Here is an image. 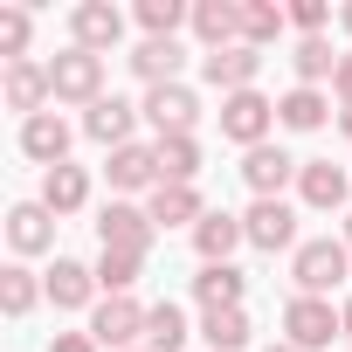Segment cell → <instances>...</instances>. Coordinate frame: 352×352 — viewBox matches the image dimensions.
Listing matches in <instances>:
<instances>
[{"mask_svg": "<svg viewBox=\"0 0 352 352\" xmlns=\"http://www.w3.org/2000/svg\"><path fill=\"white\" fill-rule=\"evenodd\" d=\"M345 276H352V249H345L338 235L297 242V256H290V283H297V297H331Z\"/></svg>", "mask_w": 352, "mask_h": 352, "instance_id": "cell-1", "label": "cell"}, {"mask_svg": "<svg viewBox=\"0 0 352 352\" xmlns=\"http://www.w3.org/2000/svg\"><path fill=\"white\" fill-rule=\"evenodd\" d=\"M331 338H345V311H338L331 297H290V304H283V345L324 352Z\"/></svg>", "mask_w": 352, "mask_h": 352, "instance_id": "cell-2", "label": "cell"}, {"mask_svg": "<svg viewBox=\"0 0 352 352\" xmlns=\"http://www.w3.org/2000/svg\"><path fill=\"white\" fill-rule=\"evenodd\" d=\"M49 90H56V104H97L104 97V56H90V49H63V56H49Z\"/></svg>", "mask_w": 352, "mask_h": 352, "instance_id": "cell-3", "label": "cell"}, {"mask_svg": "<svg viewBox=\"0 0 352 352\" xmlns=\"http://www.w3.org/2000/svg\"><path fill=\"white\" fill-rule=\"evenodd\" d=\"M270 131H276V104H270L263 90H235V97H221V138H228V145L256 152V145H270Z\"/></svg>", "mask_w": 352, "mask_h": 352, "instance_id": "cell-4", "label": "cell"}, {"mask_svg": "<svg viewBox=\"0 0 352 352\" xmlns=\"http://www.w3.org/2000/svg\"><path fill=\"white\" fill-rule=\"evenodd\" d=\"M152 214L138 201H104L97 208V249H118V256H145L152 249Z\"/></svg>", "mask_w": 352, "mask_h": 352, "instance_id": "cell-5", "label": "cell"}, {"mask_svg": "<svg viewBox=\"0 0 352 352\" xmlns=\"http://www.w3.org/2000/svg\"><path fill=\"white\" fill-rule=\"evenodd\" d=\"M145 311H152V304H138V297H104L83 331H90L104 352H131V345H145Z\"/></svg>", "mask_w": 352, "mask_h": 352, "instance_id": "cell-6", "label": "cell"}, {"mask_svg": "<svg viewBox=\"0 0 352 352\" xmlns=\"http://www.w3.org/2000/svg\"><path fill=\"white\" fill-rule=\"evenodd\" d=\"M145 124H152V138H187L194 124H201V97L187 90V83H159V90H145Z\"/></svg>", "mask_w": 352, "mask_h": 352, "instance_id": "cell-7", "label": "cell"}, {"mask_svg": "<svg viewBox=\"0 0 352 352\" xmlns=\"http://www.w3.org/2000/svg\"><path fill=\"white\" fill-rule=\"evenodd\" d=\"M124 42V14L111 0H76L69 8V49H90V56H111Z\"/></svg>", "mask_w": 352, "mask_h": 352, "instance_id": "cell-8", "label": "cell"}, {"mask_svg": "<svg viewBox=\"0 0 352 352\" xmlns=\"http://www.w3.org/2000/svg\"><path fill=\"white\" fill-rule=\"evenodd\" d=\"M242 235H249V249H263V256H276V249L297 256V208H290V201H249Z\"/></svg>", "mask_w": 352, "mask_h": 352, "instance_id": "cell-9", "label": "cell"}, {"mask_svg": "<svg viewBox=\"0 0 352 352\" xmlns=\"http://www.w3.org/2000/svg\"><path fill=\"white\" fill-rule=\"evenodd\" d=\"M297 173H304V159H290L283 145H256V152H242V180H249L256 201H283V187H297Z\"/></svg>", "mask_w": 352, "mask_h": 352, "instance_id": "cell-10", "label": "cell"}, {"mask_svg": "<svg viewBox=\"0 0 352 352\" xmlns=\"http://www.w3.org/2000/svg\"><path fill=\"white\" fill-rule=\"evenodd\" d=\"M138 118H145V111H138V104H124V97L111 90V97H97V104L83 111V138H90V145H104V152L138 145V138H131V131H138Z\"/></svg>", "mask_w": 352, "mask_h": 352, "instance_id": "cell-11", "label": "cell"}, {"mask_svg": "<svg viewBox=\"0 0 352 352\" xmlns=\"http://www.w3.org/2000/svg\"><path fill=\"white\" fill-rule=\"evenodd\" d=\"M345 194H352V173H345V166H331V159H304V173H297V208H311V214H338Z\"/></svg>", "mask_w": 352, "mask_h": 352, "instance_id": "cell-12", "label": "cell"}, {"mask_svg": "<svg viewBox=\"0 0 352 352\" xmlns=\"http://www.w3.org/2000/svg\"><path fill=\"white\" fill-rule=\"evenodd\" d=\"M111 173V201H131V194H152L159 187V145H118L104 159Z\"/></svg>", "mask_w": 352, "mask_h": 352, "instance_id": "cell-13", "label": "cell"}, {"mask_svg": "<svg viewBox=\"0 0 352 352\" xmlns=\"http://www.w3.org/2000/svg\"><path fill=\"white\" fill-rule=\"evenodd\" d=\"M42 290H49V304L56 311H97V270L90 263H76V256H56V270L42 276Z\"/></svg>", "mask_w": 352, "mask_h": 352, "instance_id": "cell-14", "label": "cell"}, {"mask_svg": "<svg viewBox=\"0 0 352 352\" xmlns=\"http://www.w3.org/2000/svg\"><path fill=\"white\" fill-rule=\"evenodd\" d=\"M0 90H8V111H21V118H42L49 104H56V90H49V63H8L0 69Z\"/></svg>", "mask_w": 352, "mask_h": 352, "instance_id": "cell-15", "label": "cell"}, {"mask_svg": "<svg viewBox=\"0 0 352 352\" xmlns=\"http://www.w3.org/2000/svg\"><path fill=\"white\" fill-rule=\"evenodd\" d=\"M256 69H263V49H249V42L201 56V76H208V90H221V97H235V90H256Z\"/></svg>", "mask_w": 352, "mask_h": 352, "instance_id": "cell-16", "label": "cell"}, {"mask_svg": "<svg viewBox=\"0 0 352 352\" xmlns=\"http://www.w3.org/2000/svg\"><path fill=\"white\" fill-rule=\"evenodd\" d=\"M69 138H76V131H69V118H63V111L21 118V152H28L42 173H49V166H69Z\"/></svg>", "mask_w": 352, "mask_h": 352, "instance_id": "cell-17", "label": "cell"}, {"mask_svg": "<svg viewBox=\"0 0 352 352\" xmlns=\"http://www.w3.org/2000/svg\"><path fill=\"white\" fill-rule=\"evenodd\" d=\"M8 249L14 256H49L56 249V214L42 201H14L8 208Z\"/></svg>", "mask_w": 352, "mask_h": 352, "instance_id": "cell-18", "label": "cell"}, {"mask_svg": "<svg viewBox=\"0 0 352 352\" xmlns=\"http://www.w3.org/2000/svg\"><path fill=\"white\" fill-rule=\"evenodd\" d=\"M194 42L214 56V49H235L242 42V0H194Z\"/></svg>", "mask_w": 352, "mask_h": 352, "instance_id": "cell-19", "label": "cell"}, {"mask_svg": "<svg viewBox=\"0 0 352 352\" xmlns=\"http://www.w3.org/2000/svg\"><path fill=\"white\" fill-rule=\"evenodd\" d=\"M35 201H42L56 221H63V214H83V208H90V173H83L76 159H69V166H49V173H42V194H35Z\"/></svg>", "mask_w": 352, "mask_h": 352, "instance_id": "cell-20", "label": "cell"}, {"mask_svg": "<svg viewBox=\"0 0 352 352\" xmlns=\"http://www.w3.org/2000/svg\"><path fill=\"white\" fill-rule=\"evenodd\" d=\"M242 242H249V235H242V214H228V208H208L201 228H194V256H201V263H235Z\"/></svg>", "mask_w": 352, "mask_h": 352, "instance_id": "cell-21", "label": "cell"}, {"mask_svg": "<svg viewBox=\"0 0 352 352\" xmlns=\"http://www.w3.org/2000/svg\"><path fill=\"white\" fill-rule=\"evenodd\" d=\"M145 214H152V228H201L208 201H201V187H152Z\"/></svg>", "mask_w": 352, "mask_h": 352, "instance_id": "cell-22", "label": "cell"}, {"mask_svg": "<svg viewBox=\"0 0 352 352\" xmlns=\"http://www.w3.org/2000/svg\"><path fill=\"white\" fill-rule=\"evenodd\" d=\"M242 297H249V276L235 263H201V276H194V304L201 311H235Z\"/></svg>", "mask_w": 352, "mask_h": 352, "instance_id": "cell-23", "label": "cell"}, {"mask_svg": "<svg viewBox=\"0 0 352 352\" xmlns=\"http://www.w3.org/2000/svg\"><path fill=\"white\" fill-rule=\"evenodd\" d=\"M124 63H131V76H138L145 90H159V83H180V69H187V49H180V42H138Z\"/></svg>", "mask_w": 352, "mask_h": 352, "instance_id": "cell-24", "label": "cell"}, {"mask_svg": "<svg viewBox=\"0 0 352 352\" xmlns=\"http://www.w3.org/2000/svg\"><path fill=\"white\" fill-rule=\"evenodd\" d=\"M276 124L283 131H324L331 124V97L324 90H283L276 97Z\"/></svg>", "mask_w": 352, "mask_h": 352, "instance_id": "cell-25", "label": "cell"}, {"mask_svg": "<svg viewBox=\"0 0 352 352\" xmlns=\"http://www.w3.org/2000/svg\"><path fill=\"white\" fill-rule=\"evenodd\" d=\"M159 145V187H194V173H201V138H152Z\"/></svg>", "mask_w": 352, "mask_h": 352, "instance_id": "cell-26", "label": "cell"}, {"mask_svg": "<svg viewBox=\"0 0 352 352\" xmlns=\"http://www.w3.org/2000/svg\"><path fill=\"white\" fill-rule=\"evenodd\" d=\"M290 69H297V90H324V83L338 76V56H331V42H324V35H311V42H297V49H290Z\"/></svg>", "mask_w": 352, "mask_h": 352, "instance_id": "cell-27", "label": "cell"}, {"mask_svg": "<svg viewBox=\"0 0 352 352\" xmlns=\"http://www.w3.org/2000/svg\"><path fill=\"white\" fill-rule=\"evenodd\" d=\"M187 21H194L187 0H138V28H145V42H180Z\"/></svg>", "mask_w": 352, "mask_h": 352, "instance_id": "cell-28", "label": "cell"}, {"mask_svg": "<svg viewBox=\"0 0 352 352\" xmlns=\"http://www.w3.org/2000/svg\"><path fill=\"white\" fill-rule=\"evenodd\" d=\"M201 338H208V352H242V345L256 338V324H249V311L235 304V311H208V318H201Z\"/></svg>", "mask_w": 352, "mask_h": 352, "instance_id": "cell-29", "label": "cell"}, {"mask_svg": "<svg viewBox=\"0 0 352 352\" xmlns=\"http://www.w3.org/2000/svg\"><path fill=\"white\" fill-rule=\"evenodd\" d=\"M42 297H49V290L35 283V270H28V263H8V270H0V311H8V318H28Z\"/></svg>", "mask_w": 352, "mask_h": 352, "instance_id": "cell-30", "label": "cell"}, {"mask_svg": "<svg viewBox=\"0 0 352 352\" xmlns=\"http://www.w3.org/2000/svg\"><path fill=\"white\" fill-rule=\"evenodd\" d=\"M283 28H290V8H270V0H242V42H249V49L283 42Z\"/></svg>", "mask_w": 352, "mask_h": 352, "instance_id": "cell-31", "label": "cell"}, {"mask_svg": "<svg viewBox=\"0 0 352 352\" xmlns=\"http://www.w3.org/2000/svg\"><path fill=\"white\" fill-rule=\"evenodd\" d=\"M90 270H97V290H104V297H131V283L145 276V256H118V249H97V263H90Z\"/></svg>", "mask_w": 352, "mask_h": 352, "instance_id": "cell-32", "label": "cell"}, {"mask_svg": "<svg viewBox=\"0 0 352 352\" xmlns=\"http://www.w3.org/2000/svg\"><path fill=\"white\" fill-rule=\"evenodd\" d=\"M145 345L152 352H180L187 345V311L180 304H152L145 311Z\"/></svg>", "mask_w": 352, "mask_h": 352, "instance_id": "cell-33", "label": "cell"}, {"mask_svg": "<svg viewBox=\"0 0 352 352\" xmlns=\"http://www.w3.org/2000/svg\"><path fill=\"white\" fill-rule=\"evenodd\" d=\"M28 35H35L28 8H0V63H28Z\"/></svg>", "mask_w": 352, "mask_h": 352, "instance_id": "cell-34", "label": "cell"}, {"mask_svg": "<svg viewBox=\"0 0 352 352\" xmlns=\"http://www.w3.org/2000/svg\"><path fill=\"white\" fill-rule=\"evenodd\" d=\"M324 21H331V8L324 0H290V28L311 42V35H324Z\"/></svg>", "mask_w": 352, "mask_h": 352, "instance_id": "cell-35", "label": "cell"}, {"mask_svg": "<svg viewBox=\"0 0 352 352\" xmlns=\"http://www.w3.org/2000/svg\"><path fill=\"white\" fill-rule=\"evenodd\" d=\"M49 352H104V345H97L90 331H56V338H49Z\"/></svg>", "mask_w": 352, "mask_h": 352, "instance_id": "cell-36", "label": "cell"}, {"mask_svg": "<svg viewBox=\"0 0 352 352\" xmlns=\"http://www.w3.org/2000/svg\"><path fill=\"white\" fill-rule=\"evenodd\" d=\"M331 97H338V111H345V104H352V49H345V56H338V76H331Z\"/></svg>", "mask_w": 352, "mask_h": 352, "instance_id": "cell-37", "label": "cell"}, {"mask_svg": "<svg viewBox=\"0 0 352 352\" xmlns=\"http://www.w3.org/2000/svg\"><path fill=\"white\" fill-rule=\"evenodd\" d=\"M338 28H345V35H352V0H345V8H338Z\"/></svg>", "mask_w": 352, "mask_h": 352, "instance_id": "cell-38", "label": "cell"}, {"mask_svg": "<svg viewBox=\"0 0 352 352\" xmlns=\"http://www.w3.org/2000/svg\"><path fill=\"white\" fill-rule=\"evenodd\" d=\"M338 131H345V138H352V104H345V111H338Z\"/></svg>", "mask_w": 352, "mask_h": 352, "instance_id": "cell-39", "label": "cell"}, {"mask_svg": "<svg viewBox=\"0 0 352 352\" xmlns=\"http://www.w3.org/2000/svg\"><path fill=\"white\" fill-rule=\"evenodd\" d=\"M338 242H345V249H352V208H345V228H338Z\"/></svg>", "mask_w": 352, "mask_h": 352, "instance_id": "cell-40", "label": "cell"}, {"mask_svg": "<svg viewBox=\"0 0 352 352\" xmlns=\"http://www.w3.org/2000/svg\"><path fill=\"white\" fill-rule=\"evenodd\" d=\"M338 311H345V338H352V297H345V304H338Z\"/></svg>", "mask_w": 352, "mask_h": 352, "instance_id": "cell-41", "label": "cell"}, {"mask_svg": "<svg viewBox=\"0 0 352 352\" xmlns=\"http://www.w3.org/2000/svg\"><path fill=\"white\" fill-rule=\"evenodd\" d=\"M263 352H297V345H283V338H276V345H263Z\"/></svg>", "mask_w": 352, "mask_h": 352, "instance_id": "cell-42", "label": "cell"}, {"mask_svg": "<svg viewBox=\"0 0 352 352\" xmlns=\"http://www.w3.org/2000/svg\"><path fill=\"white\" fill-rule=\"evenodd\" d=\"M131 352H152V345H131Z\"/></svg>", "mask_w": 352, "mask_h": 352, "instance_id": "cell-43", "label": "cell"}]
</instances>
